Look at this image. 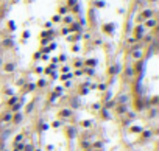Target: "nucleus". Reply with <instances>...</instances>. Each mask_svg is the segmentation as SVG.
I'll list each match as a JSON object with an SVG mask.
<instances>
[{"label": "nucleus", "instance_id": "9", "mask_svg": "<svg viewBox=\"0 0 159 151\" xmlns=\"http://www.w3.org/2000/svg\"><path fill=\"white\" fill-rule=\"evenodd\" d=\"M17 101H19V98H17V97H11V100L8 101V104H9V106H13V104H14V103H17Z\"/></svg>", "mask_w": 159, "mask_h": 151}, {"label": "nucleus", "instance_id": "12", "mask_svg": "<svg viewBox=\"0 0 159 151\" xmlns=\"http://www.w3.org/2000/svg\"><path fill=\"white\" fill-rule=\"evenodd\" d=\"M59 13H61V14H64V13H67V8H61V9H59Z\"/></svg>", "mask_w": 159, "mask_h": 151}, {"label": "nucleus", "instance_id": "10", "mask_svg": "<svg viewBox=\"0 0 159 151\" xmlns=\"http://www.w3.org/2000/svg\"><path fill=\"white\" fill-rule=\"evenodd\" d=\"M118 103H126V95L120 97V100H118Z\"/></svg>", "mask_w": 159, "mask_h": 151}, {"label": "nucleus", "instance_id": "14", "mask_svg": "<svg viewBox=\"0 0 159 151\" xmlns=\"http://www.w3.org/2000/svg\"><path fill=\"white\" fill-rule=\"evenodd\" d=\"M5 151H8V149H5Z\"/></svg>", "mask_w": 159, "mask_h": 151}, {"label": "nucleus", "instance_id": "2", "mask_svg": "<svg viewBox=\"0 0 159 151\" xmlns=\"http://www.w3.org/2000/svg\"><path fill=\"white\" fill-rule=\"evenodd\" d=\"M133 58H134V61H141V58H142V48L141 47L133 48Z\"/></svg>", "mask_w": 159, "mask_h": 151}, {"label": "nucleus", "instance_id": "4", "mask_svg": "<svg viewBox=\"0 0 159 151\" xmlns=\"http://www.w3.org/2000/svg\"><path fill=\"white\" fill-rule=\"evenodd\" d=\"M151 16H153V11H151V9H147V11L142 13V19H151Z\"/></svg>", "mask_w": 159, "mask_h": 151}, {"label": "nucleus", "instance_id": "6", "mask_svg": "<svg viewBox=\"0 0 159 151\" xmlns=\"http://www.w3.org/2000/svg\"><path fill=\"white\" fill-rule=\"evenodd\" d=\"M70 114H72V112H70L69 109H64L63 112H59V115H61V117H69Z\"/></svg>", "mask_w": 159, "mask_h": 151}, {"label": "nucleus", "instance_id": "7", "mask_svg": "<svg viewBox=\"0 0 159 151\" xmlns=\"http://www.w3.org/2000/svg\"><path fill=\"white\" fill-rule=\"evenodd\" d=\"M117 112H118V114H125L126 107H125V106H118V107H117Z\"/></svg>", "mask_w": 159, "mask_h": 151}, {"label": "nucleus", "instance_id": "5", "mask_svg": "<svg viewBox=\"0 0 159 151\" xmlns=\"http://www.w3.org/2000/svg\"><path fill=\"white\" fill-rule=\"evenodd\" d=\"M142 33H144V27H137L136 28V39L142 37Z\"/></svg>", "mask_w": 159, "mask_h": 151}, {"label": "nucleus", "instance_id": "1", "mask_svg": "<svg viewBox=\"0 0 159 151\" xmlns=\"http://www.w3.org/2000/svg\"><path fill=\"white\" fill-rule=\"evenodd\" d=\"M13 120V112L11 111H8V112H5V114L2 115V117H0V125H6V123H9Z\"/></svg>", "mask_w": 159, "mask_h": 151}, {"label": "nucleus", "instance_id": "8", "mask_svg": "<svg viewBox=\"0 0 159 151\" xmlns=\"http://www.w3.org/2000/svg\"><path fill=\"white\" fill-rule=\"evenodd\" d=\"M5 70H6V72H13V70H14V64H6V66H5Z\"/></svg>", "mask_w": 159, "mask_h": 151}, {"label": "nucleus", "instance_id": "13", "mask_svg": "<svg viewBox=\"0 0 159 151\" xmlns=\"http://www.w3.org/2000/svg\"><path fill=\"white\" fill-rule=\"evenodd\" d=\"M75 2H76V0H69V5L72 6V5H75Z\"/></svg>", "mask_w": 159, "mask_h": 151}, {"label": "nucleus", "instance_id": "11", "mask_svg": "<svg viewBox=\"0 0 159 151\" xmlns=\"http://www.w3.org/2000/svg\"><path fill=\"white\" fill-rule=\"evenodd\" d=\"M105 30H106V31H112V25H106Z\"/></svg>", "mask_w": 159, "mask_h": 151}, {"label": "nucleus", "instance_id": "3", "mask_svg": "<svg viewBox=\"0 0 159 151\" xmlns=\"http://www.w3.org/2000/svg\"><path fill=\"white\" fill-rule=\"evenodd\" d=\"M145 27H148V28H153V27H156V20H154V19H147Z\"/></svg>", "mask_w": 159, "mask_h": 151}]
</instances>
